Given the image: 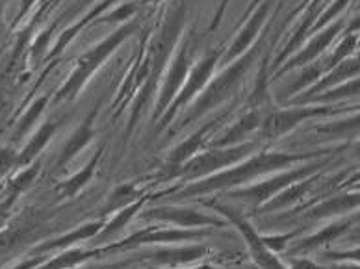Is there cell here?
I'll use <instances>...</instances> for the list:
<instances>
[{"mask_svg":"<svg viewBox=\"0 0 360 269\" xmlns=\"http://www.w3.org/2000/svg\"><path fill=\"white\" fill-rule=\"evenodd\" d=\"M37 173H39V166H26L21 173H17L10 182H8V188H6V201L2 204V210H8V208L13 204V202L19 199V195L30 188V184L36 181Z\"/></svg>","mask_w":360,"mask_h":269,"instance_id":"44dd1931","label":"cell"},{"mask_svg":"<svg viewBox=\"0 0 360 269\" xmlns=\"http://www.w3.org/2000/svg\"><path fill=\"white\" fill-rule=\"evenodd\" d=\"M359 77V60L356 58H347L342 63H338L336 67L329 69L327 73L321 74V77L316 80L310 88H307L299 97H293V104H304L310 97L321 93V91H327V89L340 86V84L347 82L351 78Z\"/></svg>","mask_w":360,"mask_h":269,"instance_id":"7c38bea8","label":"cell"},{"mask_svg":"<svg viewBox=\"0 0 360 269\" xmlns=\"http://www.w3.org/2000/svg\"><path fill=\"white\" fill-rule=\"evenodd\" d=\"M136 11H138V4L134 2H123V4L119 6L117 10L110 11V13H103V15L98 17L95 25H103V22H123L129 21L130 17L136 15Z\"/></svg>","mask_w":360,"mask_h":269,"instance_id":"e575fe53","label":"cell"},{"mask_svg":"<svg viewBox=\"0 0 360 269\" xmlns=\"http://www.w3.org/2000/svg\"><path fill=\"white\" fill-rule=\"evenodd\" d=\"M43 2H46V0H43Z\"/></svg>","mask_w":360,"mask_h":269,"instance_id":"f907efd6","label":"cell"},{"mask_svg":"<svg viewBox=\"0 0 360 269\" xmlns=\"http://www.w3.org/2000/svg\"><path fill=\"white\" fill-rule=\"evenodd\" d=\"M217 52H212L206 58H202L201 62L197 63L195 67L190 69V73L186 77L184 86L180 88V91L176 93V97L173 98V103L167 110H165V114L162 115V123H160V129H164L165 124L171 123V119L175 117L176 110L184 108L186 104L191 103V98L197 97V95L201 93L202 88H205L206 84L210 82L212 77H214V71H216L217 65Z\"/></svg>","mask_w":360,"mask_h":269,"instance_id":"8992f818","label":"cell"},{"mask_svg":"<svg viewBox=\"0 0 360 269\" xmlns=\"http://www.w3.org/2000/svg\"><path fill=\"white\" fill-rule=\"evenodd\" d=\"M141 218L147 221H164V223H175L180 227H202V225H216L219 227L221 221L210 216H205L199 210H191V208H176V206H160L153 210H145L141 212Z\"/></svg>","mask_w":360,"mask_h":269,"instance_id":"4fadbf2b","label":"cell"},{"mask_svg":"<svg viewBox=\"0 0 360 269\" xmlns=\"http://www.w3.org/2000/svg\"><path fill=\"white\" fill-rule=\"evenodd\" d=\"M356 254H359V253H344V254L329 253V254H327V258H359Z\"/></svg>","mask_w":360,"mask_h":269,"instance_id":"7bdbcfd3","label":"cell"},{"mask_svg":"<svg viewBox=\"0 0 360 269\" xmlns=\"http://www.w3.org/2000/svg\"><path fill=\"white\" fill-rule=\"evenodd\" d=\"M269 10H271V2H269V0H266V2H262V4H258L257 8H255L252 15L248 17V21H245L242 30H240V34H238V36L234 37V41L231 43V47H229L226 54L223 56V62H234L236 58H240L251 48V45L258 37L260 30H262L264 22L268 19Z\"/></svg>","mask_w":360,"mask_h":269,"instance_id":"8fae6325","label":"cell"},{"mask_svg":"<svg viewBox=\"0 0 360 269\" xmlns=\"http://www.w3.org/2000/svg\"><path fill=\"white\" fill-rule=\"evenodd\" d=\"M340 114L338 108H330V106H297V108H288L275 112V114L264 117L260 124V136L266 140H277L283 138L288 132H292L295 126L303 123V121L314 119V117H327V115Z\"/></svg>","mask_w":360,"mask_h":269,"instance_id":"5b68a950","label":"cell"},{"mask_svg":"<svg viewBox=\"0 0 360 269\" xmlns=\"http://www.w3.org/2000/svg\"><path fill=\"white\" fill-rule=\"evenodd\" d=\"M93 117H95V112L89 115L88 119L84 121L82 124H78V129L72 132V136L69 138V141L63 147L62 155L58 158V167H65L69 162L75 158V156L88 145L93 138Z\"/></svg>","mask_w":360,"mask_h":269,"instance_id":"ac0fdd59","label":"cell"},{"mask_svg":"<svg viewBox=\"0 0 360 269\" xmlns=\"http://www.w3.org/2000/svg\"><path fill=\"white\" fill-rule=\"evenodd\" d=\"M292 269H319V268L316 264H312L310 260L299 258V260H293Z\"/></svg>","mask_w":360,"mask_h":269,"instance_id":"60d3db41","label":"cell"},{"mask_svg":"<svg viewBox=\"0 0 360 269\" xmlns=\"http://www.w3.org/2000/svg\"><path fill=\"white\" fill-rule=\"evenodd\" d=\"M258 51H260V47L249 48L245 54H242L234 62L229 63V67L221 74H217L214 80L206 84L201 93H199V97L195 98V103L191 104L190 112L186 114L184 121H182V126L201 119L206 112L221 106L223 103H226L232 95L236 93V89L240 88V84L243 82V78H245L248 71L251 69L255 60H257Z\"/></svg>","mask_w":360,"mask_h":269,"instance_id":"3957f363","label":"cell"},{"mask_svg":"<svg viewBox=\"0 0 360 269\" xmlns=\"http://www.w3.org/2000/svg\"><path fill=\"white\" fill-rule=\"evenodd\" d=\"M292 236L293 234H284V236H275V238H262V242L266 244V247H268L269 251H281V249H284L286 242H288Z\"/></svg>","mask_w":360,"mask_h":269,"instance_id":"74e56055","label":"cell"},{"mask_svg":"<svg viewBox=\"0 0 360 269\" xmlns=\"http://www.w3.org/2000/svg\"><path fill=\"white\" fill-rule=\"evenodd\" d=\"M206 253V249L202 245H193V247H180V249H160V251H153L149 254V258L160 265H179L188 264L193 260L201 258Z\"/></svg>","mask_w":360,"mask_h":269,"instance_id":"d6986e66","label":"cell"},{"mask_svg":"<svg viewBox=\"0 0 360 269\" xmlns=\"http://www.w3.org/2000/svg\"><path fill=\"white\" fill-rule=\"evenodd\" d=\"M262 119L264 117L262 114H260V110L248 112V114L242 115L236 123L232 124L231 129H226V132L219 138V140L214 141V147H217V149H225V147L240 145V143H242V141L251 134V132L260 129Z\"/></svg>","mask_w":360,"mask_h":269,"instance_id":"9a60e30c","label":"cell"},{"mask_svg":"<svg viewBox=\"0 0 360 269\" xmlns=\"http://www.w3.org/2000/svg\"><path fill=\"white\" fill-rule=\"evenodd\" d=\"M353 95H359V77L351 78L347 82L340 84V86H335V88L327 89V91H321V93L314 95V97H310L309 100L304 104H329V103H336L340 98L345 97H353Z\"/></svg>","mask_w":360,"mask_h":269,"instance_id":"4316f807","label":"cell"},{"mask_svg":"<svg viewBox=\"0 0 360 269\" xmlns=\"http://www.w3.org/2000/svg\"><path fill=\"white\" fill-rule=\"evenodd\" d=\"M318 132L321 134H330V136H355L359 132V117L347 121H338V123L325 124V126H318Z\"/></svg>","mask_w":360,"mask_h":269,"instance_id":"d590c367","label":"cell"},{"mask_svg":"<svg viewBox=\"0 0 360 269\" xmlns=\"http://www.w3.org/2000/svg\"><path fill=\"white\" fill-rule=\"evenodd\" d=\"M143 4H160V2H164V0H141Z\"/></svg>","mask_w":360,"mask_h":269,"instance_id":"7dc6e473","label":"cell"},{"mask_svg":"<svg viewBox=\"0 0 360 269\" xmlns=\"http://www.w3.org/2000/svg\"><path fill=\"white\" fill-rule=\"evenodd\" d=\"M101 155H103V147H101V149L95 152V156H93L91 162H89L88 166L82 167V169H80L77 175H72L69 181H65L63 184H60V186H58V190H60L62 197H65V199H69V197H75L78 192H80V190H82L84 186H86V184H88L89 181H91V176H93V173H95V167H97Z\"/></svg>","mask_w":360,"mask_h":269,"instance_id":"7402d4cb","label":"cell"},{"mask_svg":"<svg viewBox=\"0 0 360 269\" xmlns=\"http://www.w3.org/2000/svg\"><path fill=\"white\" fill-rule=\"evenodd\" d=\"M356 45H359V37H356V32L349 30L345 32V37L342 39V43H340L338 47H336L335 54L327 60V63H323V71L327 73L329 69L336 67L338 63H342L344 60H347V58H351V54L356 51Z\"/></svg>","mask_w":360,"mask_h":269,"instance_id":"4dcf8cb0","label":"cell"},{"mask_svg":"<svg viewBox=\"0 0 360 269\" xmlns=\"http://www.w3.org/2000/svg\"><path fill=\"white\" fill-rule=\"evenodd\" d=\"M214 124H216V121H214V123H210V124H206V126H202L201 130H197L195 134L190 136L188 140L182 141L179 147H175V149L171 150L169 160H167V162H169V167L173 169L171 173H175L180 166H184L186 162L190 160L191 156L195 155L197 150L201 149L202 141H205V136L208 134V130H210Z\"/></svg>","mask_w":360,"mask_h":269,"instance_id":"ffe728a7","label":"cell"},{"mask_svg":"<svg viewBox=\"0 0 360 269\" xmlns=\"http://www.w3.org/2000/svg\"><path fill=\"white\" fill-rule=\"evenodd\" d=\"M46 104H49V95H43V97H37L34 103L28 106V110H26L25 114H22V117L19 121H17V126H15V138L17 140H21L22 136L28 132V130L36 124V121L39 119V115L45 112Z\"/></svg>","mask_w":360,"mask_h":269,"instance_id":"f546056e","label":"cell"},{"mask_svg":"<svg viewBox=\"0 0 360 269\" xmlns=\"http://www.w3.org/2000/svg\"><path fill=\"white\" fill-rule=\"evenodd\" d=\"M258 4H260V0H252V4L249 6V10H248V13H245V15H249V11H251V10H255V8H257Z\"/></svg>","mask_w":360,"mask_h":269,"instance_id":"bcb514c9","label":"cell"},{"mask_svg":"<svg viewBox=\"0 0 360 269\" xmlns=\"http://www.w3.org/2000/svg\"><path fill=\"white\" fill-rule=\"evenodd\" d=\"M138 199H139L138 188L132 186V184H123V186H119L117 190L110 195L106 210H115V208L129 206V204H132V202L138 201Z\"/></svg>","mask_w":360,"mask_h":269,"instance_id":"836d02e7","label":"cell"},{"mask_svg":"<svg viewBox=\"0 0 360 269\" xmlns=\"http://www.w3.org/2000/svg\"><path fill=\"white\" fill-rule=\"evenodd\" d=\"M226 6H229V0H221V6L217 8L216 17H214V21H212V26H210L212 30H214V28H216V26L219 25V21H221L223 13H225V10H226Z\"/></svg>","mask_w":360,"mask_h":269,"instance_id":"b9f144b4","label":"cell"},{"mask_svg":"<svg viewBox=\"0 0 360 269\" xmlns=\"http://www.w3.org/2000/svg\"><path fill=\"white\" fill-rule=\"evenodd\" d=\"M145 199H147V195H141L138 201H134L132 204H129V206H124L123 210H121V212H119L117 216H115V218H113L106 227H104L103 232L98 234V240H101V242H106V240L112 238L113 234H117L119 230H123L124 225L134 218L139 208L143 206Z\"/></svg>","mask_w":360,"mask_h":269,"instance_id":"484cf974","label":"cell"},{"mask_svg":"<svg viewBox=\"0 0 360 269\" xmlns=\"http://www.w3.org/2000/svg\"><path fill=\"white\" fill-rule=\"evenodd\" d=\"M310 182H312L310 178H304V181L295 182L293 186L290 184V188H284L281 195L271 197V201L266 202L264 210L271 212V210H278V208H284V206H288V204H292V202H295L297 199H301V197L307 193V190L310 188Z\"/></svg>","mask_w":360,"mask_h":269,"instance_id":"83f0119b","label":"cell"},{"mask_svg":"<svg viewBox=\"0 0 360 269\" xmlns=\"http://www.w3.org/2000/svg\"><path fill=\"white\" fill-rule=\"evenodd\" d=\"M321 164H314V166H304L301 169H295V171L283 173V175L273 176L269 181L258 182L255 186L245 188V190H238V192L231 193V197L234 199H248L252 204H262V202H268L271 197L277 195L281 190L288 188L290 184L299 181H304L307 176H310L314 171H318Z\"/></svg>","mask_w":360,"mask_h":269,"instance_id":"52a82bcc","label":"cell"},{"mask_svg":"<svg viewBox=\"0 0 360 269\" xmlns=\"http://www.w3.org/2000/svg\"><path fill=\"white\" fill-rule=\"evenodd\" d=\"M197 269H216V268H212V265H202V268H197Z\"/></svg>","mask_w":360,"mask_h":269,"instance_id":"681fc988","label":"cell"},{"mask_svg":"<svg viewBox=\"0 0 360 269\" xmlns=\"http://www.w3.org/2000/svg\"><path fill=\"white\" fill-rule=\"evenodd\" d=\"M342 28H344V22L342 21H335L330 22L329 26H325L323 30H319L310 41L304 43V47L301 48L297 54L290 56V60L284 63L283 67L275 71V77H281V74L288 73L292 69L304 67V65H309V63L314 62L316 58L321 56V54L330 47V43L335 41V37L342 32Z\"/></svg>","mask_w":360,"mask_h":269,"instance_id":"30bf717a","label":"cell"},{"mask_svg":"<svg viewBox=\"0 0 360 269\" xmlns=\"http://www.w3.org/2000/svg\"><path fill=\"white\" fill-rule=\"evenodd\" d=\"M41 262H43V254H39V256H36V258L25 260V262H21V264L15 265L13 269H36L37 265L41 264Z\"/></svg>","mask_w":360,"mask_h":269,"instance_id":"f35d334b","label":"cell"},{"mask_svg":"<svg viewBox=\"0 0 360 269\" xmlns=\"http://www.w3.org/2000/svg\"><path fill=\"white\" fill-rule=\"evenodd\" d=\"M139 28L138 21H129L127 25L119 26L117 30L112 32L110 36H106L103 41H98L95 47L89 48L88 52H84L82 56L77 60V67L72 69L68 80L62 84V88L58 89L54 103H65V100H72L77 97L86 82H89V78L97 73L98 67H103L106 60L112 56L113 52L117 51L127 39Z\"/></svg>","mask_w":360,"mask_h":269,"instance_id":"7a4b0ae2","label":"cell"},{"mask_svg":"<svg viewBox=\"0 0 360 269\" xmlns=\"http://www.w3.org/2000/svg\"><path fill=\"white\" fill-rule=\"evenodd\" d=\"M101 227H103V223L95 221V223H88V225H82L80 228H77L75 232H69L65 236H62L56 242H51V244L43 245L39 249V253H46V251H52V249H65L69 245L77 244L80 240H88V238H95L98 232H101Z\"/></svg>","mask_w":360,"mask_h":269,"instance_id":"d4e9b609","label":"cell"},{"mask_svg":"<svg viewBox=\"0 0 360 269\" xmlns=\"http://www.w3.org/2000/svg\"><path fill=\"white\" fill-rule=\"evenodd\" d=\"M113 2H115V0H103V2H98V4L95 6L91 11H89V13H86V15H84L82 19L77 22V25H72V26H69V28H65V30L62 32V36L58 37L56 45H54V48L51 51V54H49V60L60 56V54H62V52L68 48L69 43H71L72 39H75V37L80 34V30H84V28L89 25H95V21H97L98 17L103 15L104 11L108 10Z\"/></svg>","mask_w":360,"mask_h":269,"instance_id":"2e32d148","label":"cell"},{"mask_svg":"<svg viewBox=\"0 0 360 269\" xmlns=\"http://www.w3.org/2000/svg\"><path fill=\"white\" fill-rule=\"evenodd\" d=\"M323 73H325L323 65H316V63L304 65V69L301 71L297 80H295V82L286 89V91H288V97H293V95L299 93V91H304L307 88H310V86H312V84H314Z\"/></svg>","mask_w":360,"mask_h":269,"instance_id":"1f68e13d","label":"cell"},{"mask_svg":"<svg viewBox=\"0 0 360 269\" xmlns=\"http://www.w3.org/2000/svg\"><path fill=\"white\" fill-rule=\"evenodd\" d=\"M216 208L223 214V216H226V218L231 219V221L236 225L238 230L242 232V236L245 238V244H248L249 251H251L252 260L257 262L258 268L260 269H286L283 264H281V262H278L277 256H275V254H271V251L266 247V244L262 242V236H258V232L251 227V225H249L248 219L242 218V216H240V214H238L234 208H229V206H225V204H217Z\"/></svg>","mask_w":360,"mask_h":269,"instance_id":"ba28073f","label":"cell"},{"mask_svg":"<svg viewBox=\"0 0 360 269\" xmlns=\"http://www.w3.org/2000/svg\"><path fill=\"white\" fill-rule=\"evenodd\" d=\"M335 269H359L356 265H340V268H335Z\"/></svg>","mask_w":360,"mask_h":269,"instance_id":"c3c4849f","label":"cell"},{"mask_svg":"<svg viewBox=\"0 0 360 269\" xmlns=\"http://www.w3.org/2000/svg\"><path fill=\"white\" fill-rule=\"evenodd\" d=\"M88 269H124V268L117 264H110V265H98V268H88Z\"/></svg>","mask_w":360,"mask_h":269,"instance_id":"f6af8a7d","label":"cell"},{"mask_svg":"<svg viewBox=\"0 0 360 269\" xmlns=\"http://www.w3.org/2000/svg\"><path fill=\"white\" fill-rule=\"evenodd\" d=\"M13 167H17V152L10 147H2L0 149V176L8 175Z\"/></svg>","mask_w":360,"mask_h":269,"instance_id":"8d00e7d4","label":"cell"},{"mask_svg":"<svg viewBox=\"0 0 360 269\" xmlns=\"http://www.w3.org/2000/svg\"><path fill=\"white\" fill-rule=\"evenodd\" d=\"M190 69H191L190 47H188V45H182L179 54L175 56V60L171 62V67L167 69L164 84H162V88H160V97L155 108V119H158L160 115H164L165 110L169 108L171 103H173V98L176 97L180 88L184 86L186 77H188V73H190Z\"/></svg>","mask_w":360,"mask_h":269,"instance_id":"9c48e42d","label":"cell"},{"mask_svg":"<svg viewBox=\"0 0 360 269\" xmlns=\"http://www.w3.org/2000/svg\"><path fill=\"white\" fill-rule=\"evenodd\" d=\"M359 206V197L356 195H342L335 197L330 201H325L312 208V212L309 214L310 219H321L329 218V216H336V214H344L347 210H355Z\"/></svg>","mask_w":360,"mask_h":269,"instance_id":"603a6c76","label":"cell"},{"mask_svg":"<svg viewBox=\"0 0 360 269\" xmlns=\"http://www.w3.org/2000/svg\"><path fill=\"white\" fill-rule=\"evenodd\" d=\"M349 2H351V0H333L329 8H327V10H325V11H321V13H319V15L316 17L314 25L310 26L309 36H310V34H314V32L323 30L325 26H329L330 22L335 21L336 17H338L340 13H342V11H344L345 8H347V6H349Z\"/></svg>","mask_w":360,"mask_h":269,"instance_id":"d6a6232c","label":"cell"},{"mask_svg":"<svg viewBox=\"0 0 360 269\" xmlns=\"http://www.w3.org/2000/svg\"><path fill=\"white\" fill-rule=\"evenodd\" d=\"M56 130H58L56 121H46V123H43V126H39V130H37L36 134L32 136V140L26 143L25 149L17 155V167L30 166L32 162L37 158V155L45 149L46 143L51 141V138L54 136Z\"/></svg>","mask_w":360,"mask_h":269,"instance_id":"e0dca14e","label":"cell"},{"mask_svg":"<svg viewBox=\"0 0 360 269\" xmlns=\"http://www.w3.org/2000/svg\"><path fill=\"white\" fill-rule=\"evenodd\" d=\"M349 228V221H342V223H335V225H329L323 230H319L318 234L314 236H310V238L303 240L301 244L297 245V251H309V249H318L321 245L329 244L333 240H336L338 236L345 232Z\"/></svg>","mask_w":360,"mask_h":269,"instance_id":"f1b7e54d","label":"cell"},{"mask_svg":"<svg viewBox=\"0 0 360 269\" xmlns=\"http://www.w3.org/2000/svg\"><path fill=\"white\" fill-rule=\"evenodd\" d=\"M252 149H255V143H240V145L225 147V149L208 150L197 158H190L173 175L186 176V178H199V176L212 175L217 169H225V167L243 160L249 152H252Z\"/></svg>","mask_w":360,"mask_h":269,"instance_id":"277c9868","label":"cell"},{"mask_svg":"<svg viewBox=\"0 0 360 269\" xmlns=\"http://www.w3.org/2000/svg\"><path fill=\"white\" fill-rule=\"evenodd\" d=\"M89 4H93V0H78L77 8L72 10V13H77V11H82L84 8H86V6H89Z\"/></svg>","mask_w":360,"mask_h":269,"instance_id":"ee69618b","label":"cell"},{"mask_svg":"<svg viewBox=\"0 0 360 269\" xmlns=\"http://www.w3.org/2000/svg\"><path fill=\"white\" fill-rule=\"evenodd\" d=\"M206 232L202 230H143L138 232L130 238L123 240L121 244L113 245L110 249H129L136 247L141 244H171V242H184V240H193V238H202Z\"/></svg>","mask_w":360,"mask_h":269,"instance_id":"5bb4252c","label":"cell"},{"mask_svg":"<svg viewBox=\"0 0 360 269\" xmlns=\"http://www.w3.org/2000/svg\"><path fill=\"white\" fill-rule=\"evenodd\" d=\"M97 254H103V249H95V251H82V249H72L68 253L60 254L58 258L49 260L45 265H37L36 269H71L80 265L86 260L97 256Z\"/></svg>","mask_w":360,"mask_h":269,"instance_id":"cb8c5ba5","label":"cell"},{"mask_svg":"<svg viewBox=\"0 0 360 269\" xmlns=\"http://www.w3.org/2000/svg\"><path fill=\"white\" fill-rule=\"evenodd\" d=\"M323 155V150L319 152H304V155H288V152H260V155L252 156L251 160L242 164V166L234 167V169H226L219 175H214L206 181L197 182L193 186H188L186 190L179 193V197H191L199 195V193H210L217 190H226V188L240 186L243 182L252 181L264 173L277 171L283 167L295 164L301 160H310L314 156Z\"/></svg>","mask_w":360,"mask_h":269,"instance_id":"6da1fadb","label":"cell"},{"mask_svg":"<svg viewBox=\"0 0 360 269\" xmlns=\"http://www.w3.org/2000/svg\"><path fill=\"white\" fill-rule=\"evenodd\" d=\"M36 2L37 0H21V2H19V13H17V19H22Z\"/></svg>","mask_w":360,"mask_h":269,"instance_id":"ab89813d","label":"cell"}]
</instances>
